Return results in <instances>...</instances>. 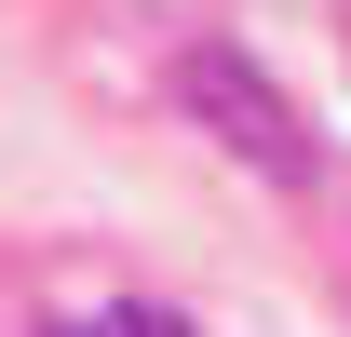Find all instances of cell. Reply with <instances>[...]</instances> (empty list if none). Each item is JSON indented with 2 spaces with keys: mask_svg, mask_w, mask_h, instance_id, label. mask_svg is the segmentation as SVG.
<instances>
[{
  "mask_svg": "<svg viewBox=\"0 0 351 337\" xmlns=\"http://www.w3.org/2000/svg\"><path fill=\"white\" fill-rule=\"evenodd\" d=\"M54 337H189V310H149V297H122V310H95V324H54Z\"/></svg>",
  "mask_w": 351,
  "mask_h": 337,
  "instance_id": "obj_2",
  "label": "cell"
},
{
  "mask_svg": "<svg viewBox=\"0 0 351 337\" xmlns=\"http://www.w3.org/2000/svg\"><path fill=\"white\" fill-rule=\"evenodd\" d=\"M176 108L217 135L230 162H257L270 189H311V122L284 108V82H270L257 54H230V41H189V54H176Z\"/></svg>",
  "mask_w": 351,
  "mask_h": 337,
  "instance_id": "obj_1",
  "label": "cell"
}]
</instances>
